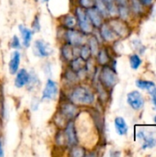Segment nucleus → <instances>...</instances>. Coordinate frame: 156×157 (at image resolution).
Returning <instances> with one entry per match:
<instances>
[{
	"label": "nucleus",
	"mask_w": 156,
	"mask_h": 157,
	"mask_svg": "<svg viewBox=\"0 0 156 157\" xmlns=\"http://www.w3.org/2000/svg\"><path fill=\"white\" fill-rule=\"evenodd\" d=\"M55 144L58 147H67V144H66V140H65L63 129H59L57 133L55 134Z\"/></svg>",
	"instance_id": "nucleus-26"
},
{
	"label": "nucleus",
	"mask_w": 156,
	"mask_h": 157,
	"mask_svg": "<svg viewBox=\"0 0 156 157\" xmlns=\"http://www.w3.org/2000/svg\"><path fill=\"white\" fill-rule=\"evenodd\" d=\"M59 94H60V90H59L58 83L51 78H48L43 87V90L41 92V100H45V101L55 100L57 99Z\"/></svg>",
	"instance_id": "nucleus-6"
},
{
	"label": "nucleus",
	"mask_w": 156,
	"mask_h": 157,
	"mask_svg": "<svg viewBox=\"0 0 156 157\" xmlns=\"http://www.w3.org/2000/svg\"><path fill=\"white\" fill-rule=\"evenodd\" d=\"M39 105H40V99H38L37 98H33L31 102H30V107L31 109L35 111L39 109Z\"/></svg>",
	"instance_id": "nucleus-35"
},
{
	"label": "nucleus",
	"mask_w": 156,
	"mask_h": 157,
	"mask_svg": "<svg viewBox=\"0 0 156 157\" xmlns=\"http://www.w3.org/2000/svg\"><path fill=\"white\" fill-rule=\"evenodd\" d=\"M18 30L20 32L21 38H22V45L24 48L28 49L30 44H31V40H32V36H33V31L31 29L26 27L25 25H18Z\"/></svg>",
	"instance_id": "nucleus-18"
},
{
	"label": "nucleus",
	"mask_w": 156,
	"mask_h": 157,
	"mask_svg": "<svg viewBox=\"0 0 156 157\" xmlns=\"http://www.w3.org/2000/svg\"><path fill=\"white\" fill-rule=\"evenodd\" d=\"M86 13H87V16L92 23V25L94 26V28L96 29H99L100 26L103 24V22L105 21V18L103 17V16L99 13V11L95 7V6H92L90 8H87L86 9Z\"/></svg>",
	"instance_id": "nucleus-14"
},
{
	"label": "nucleus",
	"mask_w": 156,
	"mask_h": 157,
	"mask_svg": "<svg viewBox=\"0 0 156 157\" xmlns=\"http://www.w3.org/2000/svg\"><path fill=\"white\" fill-rule=\"evenodd\" d=\"M99 30V36L101 38V40H103L104 41L107 42H111L116 40L117 39H119V37L116 35V33L113 31V29H111V27L109 26V24L108 22H103V24L100 26L99 29H97Z\"/></svg>",
	"instance_id": "nucleus-11"
},
{
	"label": "nucleus",
	"mask_w": 156,
	"mask_h": 157,
	"mask_svg": "<svg viewBox=\"0 0 156 157\" xmlns=\"http://www.w3.org/2000/svg\"><path fill=\"white\" fill-rule=\"evenodd\" d=\"M60 27L64 29H75L77 27V20L74 12L66 13L60 17Z\"/></svg>",
	"instance_id": "nucleus-15"
},
{
	"label": "nucleus",
	"mask_w": 156,
	"mask_h": 157,
	"mask_svg": "<svg viewBox=\"0 0 156 157\" xmlns=\"http://www.w3.org/2000/svg\"><path fill=\"white\" fill-rule=\"evenodd\" d=\"M63 130V133H64V137H65L68 148L71 146L79 144V138H78L74 120L68 121Z\"/></svg>",
	"instance_id": "nucleus-7"
},
{
	"label": "nucleus",
	"mask_w": 156,
	"mask_h": 157,
	"mask_svg": "<svg viewBox=\"0 0 156 157\" xmlns=\"http://www.w3.org/2000/svg\"><path fill=\"white\" fill-rule=\"evenodd\" d=\"M114 2L118 6H129L130 0H114Z\"/></svg>",
	"instance_id": "nucleus-36"
},
{
	"label": "nucleus",
	"mask_w": 156,
	"mask_h": 157,
	"mask_svg": "<svg viewBox=\"0 0 156 157\" xmlns=\"http://www.w3.org/2000/svg\"><path fill=\"white\" fill-rule=\"evenodd\" d=\"M33 53L39 58H48L53 54V48L51 45L42 39L36 40L33 43Z\"/></svg>",
	"instance_id": "nucleus-8"
},
{
	"label": "nucleus",
	"mask_w": 156,
	"mask_h": 157,
	"mask_svg": "<svg viewBox=\"0 0 156 157\" xmlns=\"http://www.w3.org/2000/svg\"><path fill=\"white\" fill-rule=\"evenodd\" d=\"M150 94L152 95V98H153V103L154 104V106H155L156 108V87L154 89H153L151 92H150Z\"/></svg>",
	"instance_id": "nucleus-37"
},
{
	"label": "nucleus",
	"mask_w": 156,
	"mask_h": 157,
	"mask_svg": "<svg viewBox=\"0 0 156 157\" xmlns=\"http://www.w3.org/2000/svg\"><path fill=\"white\" fill-rule=\"evenodd\" d=\"M102 1H104V2H105V3H107V4L111 3V2H114V0H102Z\"/></svg>",
	"instance_id": "nucleus-41"
},
{
	"label": "nucleus",
	"mask_w": 156,
	"mask_h": 157,
	"mask_svg": "<svg viewBox=\"0 0 156 157\" xmlns=\"http://www.w3.org/2000/svg\"><path fill=\"white\" fill-rule=\"evenodd\" d=\"M42 1H43V2H45V3H47V2H49L50 0H42Z\"/></svg>",
	"instance_id": "nucleus-42"
},
{
	"label": "nucleus",
	"mask_w": 156,
	"mask_h": 157,
	"mask_svg": "<svg viewBox=\"0 0 156 157\" xmlns=\"http://www.w3.org/2000/svg\"><path fill=\"white\" fill-rule=\"evenodd\" d=\"M15 79H14V86L17 88H23L24 86H27L29 80V72L27 71V69L22 68L18 69V71L15 75Z\"/></svg>",
	"instance_id": "nucleus-13"
},
{
	"label": "nucleus",
	"mask_w": 156,
	"mask_h": 157,
	"mask_svg": "<svg viewBox=\"0 0 156 157\" xmlns=\"http://www.w3.org/2000/svg\"><path fill=\"white\" fill-rule=\"evenodd\" d=\"M140 1H141V3H142L143 6H150V5H152L153 2H154V0H140Z\"/></svg>",
	"instance_id": "nucleus-38"
},
{
	"label": "nucleus",
	"mask_w": 156,
	"mask_h": 157,
	"mask_svg": "<svg viewBox=\"0 0 156 157\" xmlns=\"http://www.w3.org/2000/svg\"><path fill=\"white\" fill-rule=\"evenodd\" d=\"M57 112L60 113L63 117H64L67 121H71L75 120L76 117L80 114L81 108L71 102L65 97V98H62L60 100Z\"/></svg>",
	"instance_id": "nucleus-4"
},
{
	"label": "nucleus",
	"mask_w": 156,
	"mask_h": 157,
	"mask_svg": "<svg viewBox=\"0 0 156 157\" xmlns=\"http://www.w3.org/2000/svg\"><path fill=\"white\" fill-rule=\"evenodd\" d=\"M108 23L119 38H126L129 35L130 29L125 23V20L120 17H111L108 18Z\"/></svg>",
	"instance_id": "nucleus-9"
},
{
	"label": "nucleus",
	"mask_w": 156,
	"mask_h": 157,
	"mask_svg": "<svg viewBox=\"0 0 156 157\" xmlns=\"http://www.w3.org/2000/svg\"><path fill=\"white\" fill-rule=\"evenodd\" d=\"M97 80L107 89L113 88L119 82V78L116 71L108 65L102 66L101 70L98 73Z\"/></svg>",
	"instance_id": "nucleus-3"
},
{
	"label": "nucleus",
	"mask_w": 156,
	"mask_h": 157,
	"mask_svg": "<svg viewBox=\"0 0 156 157\" xmlns=\"http://www.w3.org/2000/svg\"><path fill=\"white\" fill-rule=\"evenodd\" d=\"M94 6L99 11V13L103 16L105 19L108 18V4L102 0H95Z\"/></svg>",
	"instance_id": "nucleus-25"
},
{
	"label": "nucleus",
	"mask_w": 156,
	"mask_h": 157,
	"mask_svg": "<svg viewBox=\"0 0 156 157\" xmlns=\"http://www.w3.org/2000/svg\"><path fill=\"white\" fill-rule=\"evenodd\" d=\"M2 112H3V106H2V102L0 100V115L2 114Z\"/></svg>",
	"instance_id": "nucleus-40"
},
{
	"label": "nucleus",
	"mask_w": 156,
	"mask_h": 157,
	"mask_svg": "<svg viewBox=\"0 0 156 157\" xmlns=\"http://www.w3.org/2000/svg\"><path fill=\"white\" fill-rule=\"evenodd\" d=\"M118 11H119L118 17L123 20H126L130 16V8L128 7V6H118Z\"/></svg>",
	"instance_id": "nucleus-29"
},
{
	"label": "nucleus",
	"mask_w": 156,
	"mask_h": 157,
	"mask_svg": "<svg viewBox=\"0 0 156 157\" xmlns=\"http://www.w3.org/2000/svg\"><path fill=\"white\" fill-rule=\"evenodd\" d=\"M114 124H115V129L116 132L119 135L123 136L126 135L128 132V125L125 121V120L121 117H117L114 121Z\"/></svg>",
	"instance_id": "nucleus-22"
},
{
	"label": "nucleus",
	"mask_w": 156,
	"mask_h": 157,
	"mask_svg": "<svg viewBox=\"0 0 156 157\" xmlns=\"http://www.w3.org/2000/svg\"><path fill=\"white\" fill-rule=\"evenodd\" d=\"M154 121H155V123H156V116H155V118H154Z\"/></svg>",
	"instance_id": "nucleus-43"
},
{
	"label": "nucleus",
	"mask_w": 156,
	"mask_h": 157,
	"mask_svg": "<svg viewBox=\"0 0 156 157\" xmlns=\"http://www.w3.org/2000/svg\"><path fill=\"white\" fill-rule=\"evenodd\" d=\"M128 104L135 110L141 109L144 106V99L142 94L138 91H132L127 96Z\"/></svg>",
	"instance_id": "nucleus-12"
},
{
	"label": "nucleus",
	"mask_w": 156,
	"mask_h": 157,
	"mask_svg": "<svg viewBox=\"0 0 156 157\" xmlns=\"http://www.w3.org/2000/svg\"><path fill=\"white\" fill-rule=\"evenodd\" d=\"M67 65L73 71H74L75 73H78L79 71L86 68V61L83 58H81L80 56H77V57H74Z\"/></svg>",
	"instance_id": "nucleus-23"
},
{
	"label": "nucleus",
	"mask_w": 156,
	"mask_h": 157,
	"mask_svg": "<svg viewBox=\"0 0 156 157\" xmlns=\"http://www.w3.org/2000/svg\"><path fill=\"white\" fill-rule=\"evenodd\" d=\"M86 44L89 46L91 52H92V56H96L98 50L100 49V40H98L97 36L93 32L90 35H87V40H86Z\"/></svg>",
	"instance_id": "nucleus-20"
},
{
	"label": "nucleus",
	"mask_w": 156,
	"mask_h": 157,
	"mask_svg": "<svg viewBox=\"0 0 156 157\" xmlns=\"http://www.w3.org/2000/svg\"><path fill=\"white\" fill-rule=\"evenodd\" d=\"M77 2H78V6L85 9L90 8L95 5V0H77Z\"/></svg>",
	"instance_id": "nucleus-33"
},
{
	"label": "nucleus",
	"mask_w": 156,
	"mask_h": 157,
	"mask_svg": "<svg viewBox=\"0 0 156 157\" xmlns=\"http://www.w3.org/2000/svg\"><path fill=\"white\" fill-rule=\"evenodd\" d=\"M95 59L99 65H101V66L108 65L110 61V57L108 52V50L106 48H100L98 50L97 55L95 56Z\"/></svg>",
	"instance_id": "nucleus-21"
},
{
	"label": "nucleus",
	"mask_w": 156,
	"mask_h": 157,
	"mask_svg": "<svg viewBox=\"0 0 156 157\" xmlns=\"http://www.w3.org/2000/svg\"><path fill=\"white\" fill-rule=\"evenodd\" d=\"M63 40L64 42L71 44L74 47H80L81 45L86 43L87 35L82 32L79 29H64L63 32Z\"/></svg>",
	"instance_id": "nucleus-5"
},
{
	"label": "nucleus",
	"mask_w": 156,
	"mask_h": 157,
	"mask_svg": "<svg viewBox=\"0 0 156 157\" xmlns=\"http://www.w3.org/2000/svg\"><path fill=\"white\" fill-rule=\"evenodd\" d=\"M138 138L143 140V148L147 149V148H153L156 144V136L154 135V133H148L144 131H141L138 132Z\"/></svg>",
	"instance_id": "nucleus-19"
},
{
	"label": "nucleus",
	"mask_w": 156,
	"mask_h": 157,
	"mask_svg": "<svg viewBox=\"0 0 156 157\" xmlns=\"http://www.w3.org/2000/svg\"><path fill=\"white\" fill-rule=\"evenodd\" d=\"M131 1V10L136 13L140 14L143 12V4L141 3L140 0H130Z\"/></svg>",
	"instance_id": "nucleus-31"
},
{
	"label": "nucleus",
	"mask_w": 156,
	"mask_h": 157,
	"mask_svg": "<svg viewBox=\"0 0 156 157\" xmlns=\"http://www.w3.org/2000/svg\"><path fill=\"white\" fill-rule=\"evenodd\" d=\"M20 60H21V54L18 52V50H15L10 54V59L8 62V71L10 75H15L16 73L19 69L20 65Z\"/></svg>",
	"instance_id": "nucleus-17"
},
{
	"label": "nucleus",
	"mask_w": 156,
	"mask_h": 157,
	"mask_svg": "<svg viewBox=\"0 0 156 157\" xmlns=\"http://www.w3.org/2000/svg\"><path fill=\"white\" fill-rule=\"evenodd\" d=\"M0 124H1V123H0Z\"/></svg>",
	"instance_id": "nucleus-44"
},
{
	"label": "nucleus",
	"mask_w": 156,
	"mask_h": 157,
	"mask_svg": "<svg viewBox=\"0 0 156 157\" xmlns=\"http://www.w3.org/2000/svg\"><path fill=\"white\" fill-rule=\"evenodd\" d=\"M60 55L66 64H68L74 57L79 56V47H74L67 42H63L60 48Z\"/></svg>",
	"instance_id": "nucleus-10"
},
{
	"label": "nucleus",
	"mask_w": 156,
	"mask_h": 157,
	"mask_svg": "<svg viewBox=\"0 0 156 157\" xmlns=\"http://www.w3.org/2000/svg\"><path fill=\"white\" fill-rule=\"evenodd\" d=\"M63 80L64 81V84L67 85V88L68 89L70 87L74 86V85L80 83V80H79L78 75H77V73L73 71L68 65H67L66 69L64 70V72L63 74Z\"/></svg>",
	"instance_id": "nucleus-16"
},
{
	"label": "nucleus",
	"mask_w": 156,
	"mask_h": 157,
	"mask_svg": "<svg viewBox=\"0 0 156 157\" xmlns=\"http://www.w3.org/2000/svg\"><path fill=\"white\" fill-rule=\"evenodd\" d=\"M136 86L141 88V89H143V90H147L149 93L154 89L156 86L153 83V82H150V81H144V80H138L136 81Z\"/></svg>",
	"instance_id": "nucleus-28"
},
{
	"label": "nucleus",
	"mask_w": 156,
	"mask_h": 157,
	"mask_svg": "<svg viewBox=\"0 0 156 157\" xmlns=\"http://www.w3.org/2000/svg\"><path fill=\"white\" fill-rule=\"evenodd\" d=\"M70 153L69 155L71 156L74 157H82L86 156V150L84 146H81L79 144H76V145H74V146H71L68 148Z\"/></svg>",
	"instance_id": "nucleus-24"
},
{
	"label": "nucleus",
	"mask_w": 156,
	"mask_h": 157,
	"mask_svg": "<svg viewBox=\"0 0 156 157\" xmlns=\"http://www.w3.org/2000/svg\"><path fill=\"white\" fill-rule=\"evenodd\" d=\"M31 29L33 31V33L39 32L40 30V17L37 15L34 18V20L32 21L31 24Z\"/></svg>",
	"instance_id": "nucleus-34"
},
{
	"label": "nucleus",
	"mask_w": 156,
	"mask_h": 157,
	"mask_svg": "<svg viewBox=\"0 0 156 157\" xmlns=\"http://www.w3.org/2000/svg\"><path fill=\"white\" fill-rule=\"evenodd\" d=\"M69 89L70 91H68L66 98L80 108L90 107L96 102L97 97L95 90L82 82L74 85Z\"/></svg>",
	"instance_id": "nucleus-1"
},
{
	"label": "nucleus",
	"mask_w": 156,
	"mask_h": 157,
	"mask_svg": "<svg viewBox=\"0 0 156 157\" xmlns=\"http://www.w3.org/2000/svg\"><path fill=\"white\" fill-rule=\"evenodd\" d=\"M74 14L75 15L76 20H77V27L82 32H84L86 35H90L95 31L96 29L92 25L87 16L86 9L82 8L79 6H76L74 10Z\"/></svg>",
	"instance_id": "nucleus-2"
},
{
	"label": "nucleus",
	"mask_w": 156,
	"mask_h": 157,
	"mask_svg": "<svg viewBox=\"0 0 156 157\" xmlns=\"http://www.w3.org/2000/svg\"><path fill=\"white\" fill-rule=\"evenodd\" d=\"M79 56L81 58H83L85 61L88 60L90 57H92V52H91V50L89 48V46L85 43L83 45H81L79 47Z\"/></svg>",
	"instance_id": "nucleus-27"
},
{
	"label": "nucleus",
	"mask_w": 156,
	"mask_h": 157,
	"mask_svg": "<svg viewBox=\"0 0 156 157\" xmlns=\"http://www.w3.org/2000/svg\"><path fill=\"white\" fill-rule=\"evenodd\" d=\"M130 63H131V66L132 69L137 70L140 67L141 63H142V60H141V58L139 57L138 54H132L130 57Z\"/></svg>",
	"instance_id": "nucleus-30"
},
{
	"label": "nucleus",
	"mask_w": 156,
	"mask_h": 157,
	"mask_svg": "<svg viewBox=\"0 0 156 157\" xmlns=\"http://www.w3.org/2000/svg\"><path fill=\"white\" fill-rule=\"evenodd\" d=\"M4 156V150H3V144H2V140L0 138V157Z\"/></svg>",
	"instance_id": "nucleus-39"
},
{
	"label": "nucleus",
	"mask_w": 156,
	"mask_h": 157,
	"mask_svg": "<svg viewBox=\"0 0 156 157\" xmlns=\"http://www.w3.org/2000/svg\"><path fill=\"white\" fill-rule=\"evenodd\" d=\"M10 47L14 50H19L21 48V42L18 39V37L17 35H13L11 40H10V43H9Z\"/></svg>",
	"instance_id": "nucleus-32"
}]
</instances>
